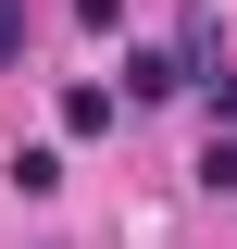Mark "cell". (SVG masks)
<instances>
[{
    "label": "cell",
    "instance_id": "6da1fadb",
    "mask_svg": "<svg viewBox=\"0 0 237 249\" xmlns=\"http://www.w3.org/2000/svg\"><path fill=\"white\" fill-rule=\"evenodd\" d=\"M125 100H187V62L175 50H125Z\"/></svg>",
    "mask_w": 237,
    "mask_h": 249
},
{
    "label": "cell",
    "instance_id": "7a4b0ae2",
    "mask_svg": "<svg viewBox=\"0 0 237 249\" xmlns=\"http://www.w3.org/2000/svg\"><path fill=\"white\" fill-rule=\"evenodd\" d=\"M175 62H187V88H200V75H225V25H212V13H187V25H175Z\"/></svg>",
    "mask_w": 237,
    "mask_h": 249
},
{
    "label": "cell",
    "instance_id": "3957f363",
    "mask_svg": "<svg viewBox=\"0 0 237 249\" xmlns=\"http://www.w3.org/2000/svg\"><path fill=\"white\" fill-rule=\"evenodd\" d=\"M113 112H125L113 88H62V137H100V124H113Z\"/></svg>",
    "mask_w": 237,
    "mask_h": 249
},
{
    "label": "cell",
    "instance_id": "277c9868",
    "mask_svg": "<svg viewBox=\"0 0 237 249\" xmlns=\"http://www.w3.org/2000/svg\"><path fill=\"white\" fill-rule=\"evenodd\" d=\"M200 187H212V199H237V137H212V150H200Z\"/></svg>",
    "mask_w": 237,
    "mask_h": 249
},
{
    "label": "cell",
    "instance_id": "5b68a950",
    "mask_svg": "<svg viewBox=\"0 0 237 249\" xmlns=\"http://www.w3.org/2000/svg\"><path fill=\"white\" fill-rule=\"evenodd\" d=\"M200 100H212V124H237V62H225V75H200Z\"/></svg>",
    "mask_w": 237,
    "mask_h": 249
},
{
    "label": "cell",
    "instance_id": "8992f818",
    "mask_svg": "<svg viewBox=\"0 0 237 249\" xmlns=\"http://www.w3.org/2000/svg\"><path fill=\"white\" fill-rule=\"evenodd\" d=\"M0 62H25V0H0Z\"/></svg>",
    "mask_w": 237,
    "mask_h": 249
},
{
    "label": "cell",
    "instance_id": "52a82bcc",
    "mask_svg": "<svg viewBox=\"0 0 237 249\" xmlns=\"http://www.w3.org/2000/svg\"><path fill=\"white\" fill-rule=\"evenodd\" d=\"M75 25H88V37H113V25H125V0H75Z\"/></svg>",
    "mask_w": 237,
    "mask_h": 249
}]
</instances>
